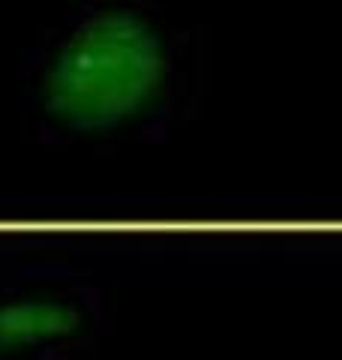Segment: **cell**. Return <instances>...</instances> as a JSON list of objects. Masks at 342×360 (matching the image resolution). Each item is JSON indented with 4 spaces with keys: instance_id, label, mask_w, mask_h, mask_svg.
<instances>
[{
    "instance_id": "cell-1",
    "label": "cell",
    "mask_w": 342,
    "mask_h": 360,
    "mask_svg": "<svg viewBox=\"0 0 342 360\" xmlns=\"http://www.w3.org/2000/svg\"><path fill=\"white\" fill-rule=\"evenodd\" d=\"M196 78V39L163 0H84L25 60V105L45 144H144L177 123Z\"/></svg>"
},
{
    "instance_id": "cell-2",
    "label": "cell",
    "mask_w": 342,
    "mask_h": 360,
    "mask_svg": "<svg viewBox=\"0 0 342 360\" xmlns=\"http://www.w3.org/2000/svg\"><path fill=\"white\" fill-rule=\"evenodd\" d=\"M106 330L102 291L78 279L0 285V357H66Z\"/></svg>"
}]
</instances>
